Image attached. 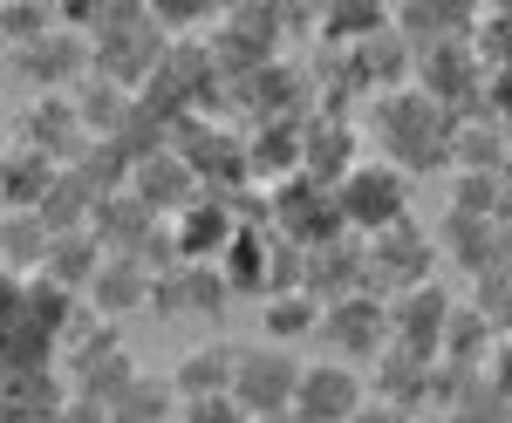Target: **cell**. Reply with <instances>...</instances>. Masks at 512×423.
Segmentation results:
<instances>
[{
	"label": "cell",
	"instance_id": "cell-1",
	"mask_svg": "<svg viewBox=\"0 0 512 423\" xmlns=\"http://www.w3.org/2000/svg\"><path fill=\"white\" fill-rule=\"evenodd\" d=\"M369 137H376L383 164H396L403 178H417V171H444L451 164V151H458V116L444 110V103H431L417 82H403L390 96H376Z\"/></svg>",
	"mask_w": 512,
	"mask_h": 423
},
{
	"label": "cell",
	"instance_id": "cell-2",
	"mask_svg": "<svg viewBox=\"0 0 512 423\" xmlns=\"http://www.w3.org/2000/svg\"><path fill=\"white\" fill-rule=\"evenodd\" d=\"M335 212H342V226L362 232V239H376V232H390L410 219V178L383 164V157H362L349 178L335 185Z\"/></svg>",
	"mask_w": 512,
	"mask_h": 423
},
{
	"label": "cell",
	"instance_id": "cell-3",
	"mask_svg": "<svg viewBox=\"0 0 512 423\" xmlns=\"http://www.w3.org/2000/svg\"><path fill=\"white\" fill-rule=\"evenodd\" d=\"M294 389H301V355H294V348H280V342L233 348V403L246 417L294 410Z\"/></svg>",
	"mask_w": 512,
	"mask_h": 423
},
{
	"label": "cell",
	"instance_id": "cell-4",
	"mask_svg": "<svg viewBox=\"0 0 512 423\" xmlns=\"http://www.w3.org/2000/svg\"><path fill=\"white\" fill-rule=\"evenodd\" d=\"M431 260H437V246L424 239V226L403 219V226L362 239V287L390 301V294H403V287H424V280H431Z\"/></svg>",
	"mask_w": 512,
	"mask_h": 423
},
{
	"label": "cell",
	"instance_id": "cell-5",
	"mask_svg": "<svg viewBox=\"0 0 512 423\" xmlns=\"http://www.w3.org/2000/svg\"><path fill=\"white\" fill-rule=\"evenodd\" d=\"M321 342L335 348V362H349V369H362V362H376L383 348H390V301L383 294H342V301H328L321 308Z\"/></svg>",
	"mask_w": 512,
	"mask_h": 423
},
{
	"label": "cell",
	"instance_id": "cell-6",
	"mask_svg": "<svg viewBox=\"0 0 512 423\" xmlns=\"http://www.w3.org/2000/svg\"><path fill=\"white\" fill-rule=\"evenodd\" d=\"M369 403V383L362 369L321 355V362H301V389H294V417L301 423H355V410Z\"/></svg>",
	"mask_w": 512,
	"mask_h": 423
},
{
	"label": "cell",
	"instance_id": "cell-7",
	"mask_svg": "<svg viewBox=\"0 0 512 423\" xmlns=\"http://www.w3.org/2000/svg\"><path fill=\"white\" fill-rule=\"evenodd\" d=\"M239 226H246V219H233V205L219 192H198L192 205L164 226L171 232V260H178V267H219V253L233 246Z\"/></svg>",
	"mask_w": 512,
	"mask_h": 423
},
{
	"label": "cell",
	"instance_id": "cell-8",
	"mask_svg": "<svg viewBox=\"0 0 512 423\" xmlns=\"http://www.w3.org/2000/svg\"><path fill=\"white\" fill-rule=\"evenodd\" d=\"M451 308H458V301H451V287H437V280L390 294V342H396V348H410V355H431V362H437Z\"/></svg>",
	"mask_w": 512,
	"mask_h": 423
},
{
	"label": "cell",
	"instance_id": "cell-9",
	"mask_svg": "<svg viewBox=\"0 0 512 423\" xmlns=\"http://www.w3.org/2000/svg\"><path fill=\"white\" fill-rule=\"evenodd\" d=\"M14 62H21V76L35 82L41 96H69V89H76V82H89V69H96V62H89V35L62 28V21H55L35 48H21Z\"/></svg>",
	"mask_w": 512,
	"mask_h": 423
},
{
	"label": "cell",
	"instance_id": "cell-10",
	"mask_svg": "<svg viewBox=\"0 0 512 423\" xmlns=\"http://www.w3.org/2000/svg\"><path fill=\"white\" fill-rule=\"evenodd\" d=\"M437 389V362L431 355H410V348H383L376 362H369V396L376 403H396V410H417L424 396Z\"/></svg>",
	"mask_w": 512,
	"mask_h": 423
},
{
	"label": "cell",
	"instance_id": "cell-11",
	"mask_svg": "<svg viewBox=\"0 0 512 423\" xmlns=\"http://www.w3.org/2000/svg\"><path fill=\"white\" fill-rule=\"evenodd\" d=\"M130 192L164 219V212H185V205L198 198V171L178 151H151V157H137V164H130Z\"/></svg>",
	"mask_w": 512,
	"mask_h": 423
},
{
	"label": "cell",
	"instance_id": "cell-12",
	"mask_svg": "<svg viewBox=\"0 0 512 423\" xmlns=\"http://www.w3.org/2000/svg\"><path fill=\"white\" fill-rule=\"evenodd\" d=\"M151 273L158 267H144V260H130V253H103V267H96V280L82 287L89 294V308L96 314H137V308H151Z\"/></svg>",
	"mask_w": 512,
	"mask_h": 423
},
{
	"label": "cell",
	"instance_id": "cell-13",
	"mask_svg": "<svg viewBox=\"0 0 512 423\" xmlns=\"http://www.w3.org/2000/svg\"><path fill=\"white\" fill-rule=\"evenodd\" d=\"M82 137H89V130H82L76 96H35L28 116H21V144L41 151V157H55V164H62L69 151H82Z\"/></svg>",
	"mask_w": 512,
	"mask_h": 423
},
{
	"label": "cell",
	"instance_id": "cell-14",
	"mask_svg": "<svg viewBox=\"0 0 512 423\" xmlns=\"http://www.w3.org/2000/svg\"><path fill=\"white\" fill-rule=\"evenodd\" d=\"M55 178H62L55 157L28 151V144H7V151H0V205H7V212H41V198H48Z\"/></svg>",
	"mask_w": 512,
	"mask_h": 423
},
{
	"label": "cell",
	"instance_id": "cell-15",
	"mask_svg": "<svg viewBox=\"0 0 512 423\" xmlns=\"http://www.w3.org/2000/svg\"><path fill=\"white\" fill-rule=\"evenodd\" d=\"M178 403H205V396H233V342H192L171 369Z\"/></svg>",
	"mask_w": 512,
	"mask_h": 423
},
{
	"label": "cell",
	"instance_id": "cell-16",
	"mask_svg": "<svg viewBox=\"0 0 512 423\" xmlns=\"http://www.w3.org/2000/svg\"><path fill=\"white\" fill-rule=\"evenodd\" d=\"M103 267V246H96V232H55V246H48V260H41V280H55L62 294H82L89 280Z\"/></svg>",
	"mask_w": 512,
	"mask_h": 423
},
{
	"label": "cell",
	"instance_id": "cell-17",
	"mask_svg": "<svg viewBox=\"0 0 512 423\" xmlns=\"http://www.w3.org/2000/svg\"><path fill=\"white\" fill-rule=\"evenodd\" d=\"M110 423H178V389L171 376H130V383L110 396Z\"/></svg>",
	"mask_w": 512,
	"mask_h": 423
},
{
	"label": "cell",
	"instance_id": "cell-18",
	"mask_svg": "<svg viewBox=\"0 0 512 423\" xmlns=\"http://www.w3.org/2000/svg\"><path fill=\"white\" fill-rule=\"evenodd\" d=\"M219 273H226V287H233V294H260V301H267V232H260V226H239L233 246L219 253Z\"/></svg>",
	"mask_w": 512,
	"mask_h": 423
},
{
	"label": "cell",
	"instance_id": "cell-19",
	"mask_svg": "<svg viewBox=\"0 0 512 423\" xmlns=\"http://www.w3.org/2000/svg\"><path fill=\"white\" fill-rule=\"evenodd\" d=\"M260 328H267V342H294V335H315L321 328V301L308 287H287V294H267L260 301Z\"/></svg>",
	"mask_w": 512,
	"mask_h": 423
},
{
	"label": "cell",
	"instance_id": "cell-20",
	"mask_svg": "<svg viewBox=\"0 0 512 423\" xmlns=\"http://www.w3.org/2000/svg\"><path fill=\"white\" fill-rule=\"evenodd\" d=\"M48 246H55V232L41 226V212H7V226H0V260H7V273L41 267Z\"/></svg>",
	"mask_w": 512,
	"mask_h": 423
},
{
	"label": "cell",
	"instance_id": "cell-21",
	"mask_svg": "<svg viewBox=\"0 0 512 423\" xmlns=\"http://www.w3.org/2000/svg\"><path fill=\"white\" fill-rule=\"evenodd\" d=\"M178 423H253L233 396H205V403H178Z\"/></svg>",
	"mask_w": 512,
	"mask_h": 423
},
{
	"label": "cell",
	"instance_id": "cell-22",
	"mask_svg": "<svg viewBox=\"0 0 512 423\" xmlns=\"http://www.w3.org/2000/svg\"><path fill=\"white\" fill-rule=\"evenodd\" d=\"M55 423H110V403H96V396H82V389H69V403L55 410Z\"/></svg>",
	"mask_w": 512,
	"mask_h": 423
},
{
	"label": "cell",
	"instance_id": "cell-23",
	"mask_svg": "<svg viewBox=\"0 0 512 423\" xmlns=\"http://www.w3.org/2000/svg\"><path fill=\"white\" fill-rule=\"evenodd\" d=\"M355 423H417V417H410V410H396V403H376V396H369V403L355 410Z\"/></svg>",
	"mask_w": 512,
	"mask_h": 423
},
{
	"label": "cell",
	"instance_id": "cell-24",
	"mask_svg": "<svg viewBox=\"0 0 512 423\" xmlns=\"http://www.w3.org/2000/svg\"><path fill=\"white\" fill-rule=\"evenodd\" d=\"M253 423H301L294 410H274V417H253Z\"/></svg>",
	"mask_w": 512,
	"mask_h": 423
},
{
	"label": "cell",
	"instance_id": "cell-25",
	"mask_svg": "<svg viewBox=\"0 0 512 423\" xmlns=\"http://www.w3.org/2000/svg\"><path fill=\"white\" fill-rule=\"evenodd\" d=\"M0 48H7V41H0Z\"/></svg>",
	"mask_w": 512,
	"mask_h": 423
}]
</instances>
